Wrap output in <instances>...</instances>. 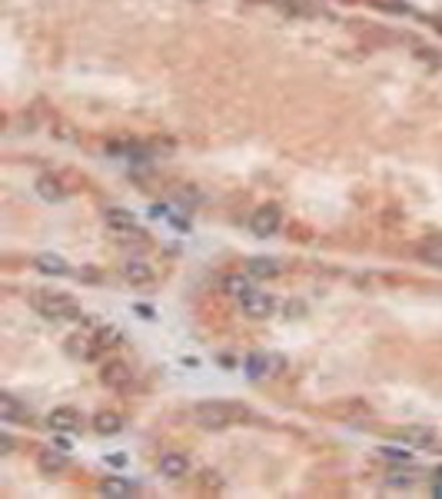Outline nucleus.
I'll return each instance as SVG.
<instances>
[{"label":"nucleus","mask_w":442,"mask_h":499,"mask_svg":"<svg viewBox=\"0 0 442 499\" xmlns=\"http://www.w3.org/2000/svg\"><path fill=\"white\" fill-rule=\"evenodd\" d=\"M0 416H3L7 423H10V419H17V416H23L17 396H10V393H3V396H0Z\"/></svg>","instance_id":"aec40b11"},{"label":"nucleus","mask_w":442,"mask_h":499,"mask_svg":"<svg viewBox=\"0 0 442 499\" xmlns=\"http://www.w3.org/2000/svg\"><path fill=\"white\" fill-rule=\"evenodd\" d=\"M37 466L44 473H60V469H66V456L60 450H40L37 453Z\"/></svg>","instance_id":"4468645a"},{"label":"nucleus","mask_w":442,"mask_h":499,"mask_svg":"<svg viewBox=\"0 0 442 499\" xmlns=\"http://www.w3.org/2000/svg\"><path fill=\"white\" fill-rule=\"evenodd\" d=\"M246 273L249 277H280L283 273V263L276 260V257H253V260L246 263Z\"/></svg>","instance_id":"9d476101"},{"label":"nucleus","mask_w":442,"mask_h":499,"mask_svg":"<svg viewBox=\"0 0 442 499\" xmlns=\"http://www.w3.org/2000/svg\"><path fill=\"white\" fill-rule=\"evenodd\" d=\"M249 290H253L249 277H240V273H236V277H230V280H226V293H230V297H236V300H243Z\"/></svg>","instance_id":"6ab92c4d"},{"label":"nucleus","mask_w":442,"mask_h":499,"mask_svg":"<svg viewBox=\"0 0 442 499\" xmlns=\"http://www.w3.org/2000/svg\"><path fill=\"white\" fill-rule=\"evenodd\" d=\"M379 453L386 456V459H399V463H409V459H413V453H406V450H396V446H382Z\"/></svg>","instance_id":"412c9836"},{"label":"nucleus","mask_w":442,"mask_h":499,"mask_svg":"<svg viewBox=\"0 0 442 499\" xmlns=\"http://www.w3.org/2000/svg\"><path fill=\"white\" fill-rule=\"evenodd\" d=\"M133 493H136V483H133V479L110 476V479L100 483V496H133Z\"/></svg>","instance_id":"f8f14e48"},{"label":"nucleus","mask_w":442,"mask_h":499,"mask_svg":"<svg viewBox=\"0 0 442 499\" xmlns=\"http://www.w3.org/2000/svg\"><path fill=\"white\" fill-rule=\"evenodd\" d=\"M436 476H439V479H442V469H439V473H436Z\"/></svg>","instance_id":"393cba45"},{"label":"nucleus","mask_w":442,"mask_h":499,"mask_svg":"<svg viewBox=\"0 0 442 499\" xmlns=\"http://www.w3.org/2000/svg\"><path fill=\"white\" fill-rule=\"evenodd\" d=\"M280 369H283V360H280V356H266V353H253V356H246V376H249V380L276 376Z\"/></svg>","instance_id":"39448f33"},{"label":"nucleus","mask_w":442,"mask_h":499,"mask_svg":"<svg viewBox=\"0 0 442 499\" xmlns=\"http://www.w3.org/2000/svg\"><path fill=\"white\" fill-rule=\"evenodd\" d=\"M436 493H439V496H442V486H439V489H436Z\"/></svg>","instance_id":"b1692460"},{"label":"nucleus","mask_w":442,"mask_h":499,"mask_svg":"<svg viewBox=\"0 0 442 499\" xmlns=\"http://www.w3.org/2000/svg\"><path fill=\"white\" fill-rule=\"evenodd\" d=\"M413 479L406 476V473H389V486H409Z\"/></svg>","instance_id":"4be33fe9"},{"label":"nucleus","mask_w":442,"mask_h":499,"mask_svg":"<svg viewBox=\"0 0 442 499\" xmlns=\"http://www.w3.org/2000/svg\"><path fill=\"white\" fill-rule=\"evenodd\" d=\"M416 257L426 260L429 266H439L442 270V240H429V243H422L419 250H416Z\"/></svg>","instance_id":"f3484780"},{"label":"nucleus","mask_w":442,"mask_h":499,"mask_svg":"<svg viewBox=\"0 0 442 499\" xmlns=\"http://www.w3.org/2000/svg\"><path fill=\"white\" fill-rule=\"evenodd\" d=\"M154 266L143 260H127L123 263V280L130 283V286H150L154 283Z\"/></svg>","instance_id":"6e6552de"},{"label":"nucleus","mask_w":442,"mask_h":499,"mask_svg":"<svg viewBox=\"0 0 442 499\" xmlns=\"http://www.w3.org/2000/svg\"><path fill=\"white\" fill-rule=\"evenodd\" d=\"M240 310H243L249 320H266V316H273L276 300L269 293H263V290H249L243 300H240Z\"/></svg>","instance_id":"7ed1b4c3"},{"label":"nucleus","mask_w":442,"mask_h":499,"mask_svg":"<svg viewBox=\"0 0 442 499\" xmlns=\"http://www.w3.org/2000/svg\"><path fill=\"white\" fill-rule=\"evenodd\" d=\"M402 439H409V443H416V446H432V443H436V433L426 430V426H406V430H402Z\"/></svg>","instance_id":"a211bd4d"},{"label":"nucleus","mask_w":442,"mask_h":499,"mask_svg":"<svg viewBox=\"0 0 442 499\" xmlns=\"http://www.w3.org/2000/svg\"><path fill=\"white\" fill-rule=\"evenodd\" d=\"M249 413L243 406H233V403H223V399H203L190 410V419L203 426V430H226L233 426L236 419H246Z\"/></svg>","instance_id":"f257e3e1"},{"label":"nucleus","mask_w":442,"mask_h":499,"mask_svg":"<svg viewBox=\"0 0 442 499\" xmlns=\"http://www.w3.org/2000/svg\"><path fill=\"white\" fill-rule=\"evenodd\" d=\"M103 223H107L110 230H120V233H123V230H133V227H136V217L127 213V210H120V207H110V210L103 213Z\"/></svg>","instance_id":"ddd939ff"},{"label":"nucleus","mask_w":442,"mask_h":499,"mask_svg":"<svg viewBox=\"0 0 442 499\" xmlns=\"http://www.w3.org/2000/svg\"><path fill=\"white\" fill-rule=\"evenodd\" d=\"M93 430L100 436L120 433V430H123V416H120V413H97V416H93Z\"/></svg>","instance_id":"9b49d317"},{"label":"nucleus","mask_w":442,"mask_h":499,"mask_svg":"<svg viewBox=\"0 0 442 499\" xmlns=\"http://www.w3.org/2000/svg\"><path fill=\"white\" fill-rule=\"evenodd\" d=\"M10 446H14V439L7 433H0V453H10Z\"/></svg>","instance_id":"5701e85b"},{"label":"nucleus","mask_w":442,"mask_h":499,"mask_svg":"<svg viewBox=\"0 0 442 499\" xmlns=\"http://www.w3.org/2000/svg\"><path fill=\"white\" fill-rule=\"evenodd\" d=\"M37 270L53 273V277H66V273H70V266H66L60 257H53V253H40V257H37Z\"/></svg>","instance_id":"dca6fc26"},{"label":"nucleus","mask_w":442,"mask_h":499,"mask_svg":"<svg viewBox=\"0 0 442 499\" xmlns=\"http://www.w3.org/2000/svg\"><path fill=\"white\" fill-rule=\"evenodd\" d=\"M37 194L44 196V200H64L66 187L60 180H53V176H40V180H37Z\"/></svg>","instance_id":"2eb2a0df"},{"label":"nucleus","mask_w":442,"mask_h":499,"mask_svg":"<svg viewBox=\"0 0 442 499\" xmlns=\"http://www.w3.org/2000/svg\"><path fill=\"white\" fill-rule=\"evenodd\" d=\"M30 306L44 316L47 323H70L80 316V303L66 293H50V290H34Z\"/></svg>","instance_id":"f03ea898"},{"label":"nucleus","mask_w":442,"mask_h":499,"mask_svg":"<svg viewBox=\"0 0 442 499\" xmlns=\"http://www.w3.org/2000/svg\"><path fill=\"white\" fill-rule=\"evenodd\" d=\"M100 383L110 386V390H127L133 383V373L123 360H110V363L103 367V373H100Z\"/></svg>","instance_id":"423d86ee"},{"label":"nucleus","mask_w":442,"mask_h":499,"mask_svg":"<svg viewBox=\"0 0 442 499\" xmlns=\"http://www.w3.org/2000/svg\"><path fill=\"white\" fill-rule=\"evenodd\" d=\"M186 469H190V459L183 453H163L160 456V476L180 479V476H186Z\"/></svg>","instance_id":"1a4fd4ad"},{"label":"nucleus","mask_w":442,"mask_h":499,"mask_svg":"<svg viewBox=\"0 0 442 499\" xmlns=\"http://www.w3.org/2000/svg\"><path fill=\"white\" fill-rule=\"evenodd\" d=\"M249 230H253V233H256L260 240L273 237V233L280 230V207H273V203L260 207V210L249 217Z\"/></svg>","instance_id":"20e7f679"},{"label":"nucleus","mask_w":442,"mask_h":499,"mask_svg":"<svg viewBox=\"0 0 442 499\" xmlns=\"http://www.w3.org/2000/svg\"><path fill=\"white\" fill-rule=\"evenodd\" d=\"M47 426L53 433H73V430H80V413L70 410V406H57V410L47 413Z\"/></svg>","instance_id":"0eeeda50"}]
</instances>
